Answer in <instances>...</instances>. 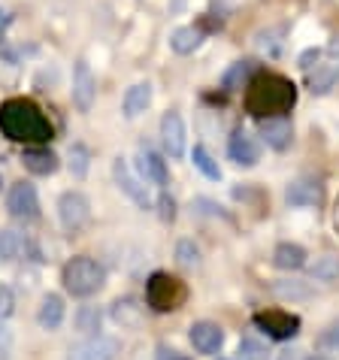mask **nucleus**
<instances>
[{
  "label": "nucleus",
  "instance_id": "obj_1",
  "mask_svg": "<svg viewBox=\"0 0 339 360\" xmlns=\"http://www.w3.org/2000/svg\"><path fill=\"white\" fill-rule=\"evenodd\" d=\"M0 134L22 146H46L52 139V124L43 115V109L34 106L31 100L13 97L0 106Z\"/></svg>",
  "mask_w": 339,
  "mask_h": 360
},
{
  "label": "nucleus",
  "instance_id": "obj_28",
  "mask_svg": "<svg viewBox=\"0 0 339 360\" xmlns=\"http://www.w3.org/2000/svg\"><path fill=\"white\" fill-rule=\"evenodd\" d=\"M88 148L82 146V143H76L73 148H70V169H73V176L76 179H82L85 173H88Z\"/></svg>",
  "mask_w": 339,
  "mask_h": 360
},
{
  "label": "nucleus",
  "instance_id": "obj_27",
  "mask_svg": "<svg viewBox=\"0 0 339 360\" xmlns=\"http://www.w3.org/2000/svg\"><path fill=\"white\" fill-rule=\"evenodd\" d=\"M312 276H315V278H324V282L336 278V276H339V257H336V255L318 257V261L312 264Z\"/></svg>",
  "mask_w": 339,
  "mask_h": 360
},
{
  "label": "nucleus",
  "instance_id": "obj_20",
  "mask_svg": "<svg viewBox=\"0 0 339 360\" xmlns=\"http://www.w3.org/2000/svg\"><path fill=\"white\" fill-rule=\"evenodd\" d=\"M113 321L118 327H139V321H143V306H139L134 297L115 300L113 303Z\"/></svg>",
  "mask_w": 339,
  "mask_h": 360
},
{
  "label": "nucleus",
  "instance_id": "obj_29",
  "mask_svg": "<svg viewBox=\"0 0 339 360\" xmlns=\"http://www.w3.org/2000/svg\"><path fill=\"white\" fill-rule=\"evenodd\" d=\"M176 257L182 266H197L200 264V248H197L191 239H182V243L176 245Z\"/></svg>",
  "mask_w": 339,
  "mask_h": 360
},
{
  "label": "nucleus",
  "instance_id": "obj_38",
  "mask_svg": "<svg viewBox=\"0 0 339 360\" xmlns=\"http://www.w3.org/2000/svg\"><path fill=\"white\" fill-rule=\"evenodd\" d=\"M9 345H13V330H9L4 321H0V352H6Z\"/></svg>",
  "mask_w": 339,
  "mask_h": 360
},
{
  "label": "nucleus",
  "instance_id": "obj_7",
  "mask_svg": "<svg viewBox=\"0 0 339 360\" xmlns=\"http://www.w3.org/2000/svg\"><path fill=\"white\" fill-rule=\"evenodd\" d=\"M6 209H9V215H13V218H18V221H37V218H39L37 188L31 182H15L13 188H9Z\"/></svg>",
  "mask_w": 339,
  "mask_h": 360
},
{
  "label": "nucleus",
  "instance_id": "obj_15",
  "mask_svg": "<svg viewBox=\"0 0 339 360\" xmlns=\"http://www.w3.org/2000/svg\"><path fill=\"white\" fill-rule=\"evenodd\" d=\"M136 161H139V173H143L146 182H152V185H158V188H167L170 173H167V161H164L161 155L152 152V148H143Z\"/></svg>",
  "mask_w": 339,
  "mask_h": 360
},
{
  "label": "nucleus",
  "instance_id": "obj_36",
  "mask_svg": "<svg viewBox=\"0 0 339 360\" xmlns=\"http://www.w3.org/2000/svg\"><path fill=\"white\" fill-rule=\"evenodd\" d=\"M276 294H282V297H309L306 288H297V285H276Z\"/></svg>",
  "mask_w": 339,
  "mask_h": 360
},
{
  "label": "nucleus",
  "instance_id": "obj_3",
  "mask_svg": "<svg viewBox=\"0 0 339 360\" xmlns=\"http://www.w3.org/2000/svg\"><path fill=\"white\" fill-rule=\"evenodd\" d=\"M61 282H64V291L70 297H94L101 288L106 285V269L94 261V257H85L79 255L73 261H67L61 269Z\"/></svg>",
  "mask_w": 339,
  "mask_h": 360
},
{
  "label": "nucleus",
  "instance_id": "obj_4",
  "mask_svg": "<svg viewBox=\"0 0 339 360\" xmlns=\"http://www.w3.org/2000/svg\"><path fill=\"white\" fill-rule=\"evenodd\" d=\"M188 300V288L182 278L170 276V273H152L146 282V303L155 312H176L182 309Z\"/></svg>",
  "mask_w": 339,
  "mask_h": 360
},
{
  "label": "nucleus",
  "instance_id": "obj_16",
  "mask_svg": "<svg viewBox=\"0 0 339 360\" xmlns=\"http://www.w3.org/2000/svg\"><path fill=\"white\" fill-rule=\"evenodd\" d=\"M64 315H67L64 300L58 297V294H46L43 303H39V309H37V324L52 333V330H58V327L64 324Z\"/></svg>",
  "mask_w": 339,
  "mask_h": 360
},
{
  "label": "nucleus",
  "instance_id": "obj_18",
  "mask_svg": "<svg viewBox=\"0 0 339 360\" xmlns=\"http://www.w3.org/2000/svg\"><path fill=\"white\" fill-rule=\"evenodd\" d=\"M285 200L291 206H318L321 203V185L309 182V179H297V182L288 185Z\"/></svg>",
  "mask_w": 339,
  "mask_h": 360
},
{
  "label": "nucleus",
  "instance_id": "obj_25",
  "mask_svg": "<svg viewBox=\"0 0 339 360\" xmlns=\"http://www.w3.org/2000/svg\"><path fill=\"white\" fill-rule=\"evenodd\" d=\"M25 252V236L15 230H0V261H15Z\"/></svg>",
  "mask_w": 339,
  "mask_h": 360
},
{
  "label": "nucleus",
  "instance_id": "obj_34",
  "mask_svg": "<svg viewBox=\"0 0 339 360\" xmlns=\"http://www.w3.org/2000/svg\"><path fill=\"white\" fill-rule=\"evenodd\" d=\"M155 360H191V357L182 354V352H176V348H170V345H158Z\"/></svg>",
  "mask_w": 339,
  "mask_h": 360
},
{
  "label": "nucleus",
  "instance_id": "obj_9",
  "mask_svg": "<svg viewBox=\"0 0 339 360\" xmlns=\"http://www.w3.org/2000/svg\"><path fill=\"white\" fill-rule=\"evenodd\" d=\"M188 339H191L194 352L200 354H218L224 345V330L215 321H194L191 330H188Z\"/></svg>",
  "mask_w": 339,
  "mask_h": 360
},
{
  "label": "nucleus",
  "instance_id": "obj_14",
  "mask_svg": "<svg viewBox=\"0 0 339 360\" xmlns=\"http://www.w3.org/2000/svg\"><path fill=\"white\" fill-rule=\"evenodd\" d=\"M22 164H25V169H31L34 176H52L55 169L61 167L58 155L46 146H27L22 152Z\"/></svg>",
  "mask_w": 339,
  "mask_h": 360
},
{
  "label": "nucleus",
  "instance_id": "obj_37",
  "mask_svg": "<svg viewBox=\"0 0 339 360\" xmlns=\"http://www.w3.org/2000/svg\"><path fill=\"white\" fill-rule=\"evenodd\" d=\"M239 4H243V0H212V6L218 9V15H231Z\"/></svg>",
  "mask_w": 339,
  "mask_h": 360
},
{
  "label": "nucleus",
  "instance_id": "obj_31",
  "mask_svg": "<svg viewBox=\"0 0 339 360\" xmlns=\"http://www.w3.org/2000/svg\"><path fill=\"white\" fill-rule=\"evenodd\" d=\"M13 309H15V294H13V288L0 285V321L13 315Z\"/></svg>",
  "mask_w": 339,
  "mask_h": 360
},
{
  "label": "nucleus",
  "instance_id": "obj_13",
  "mask_svg": "<svg viewBox=\"0 0 339 360\" xmlns=\"http://www.w3.org/2000/svg\"><path fill=\"white\" fill-rule=\"evenodd\" d=\"M161 143H164V152L170 158L185 155V122L179 112H167L161 118Z\"/></svg>",
  "mask_w": 339,
  "mask_h": 360
},
{
  "label": "nucleus",
  "instance_id": "obj_17",
  "mask_svg": "<svg viewBox=\"0 0 339 360\" xmlns=\"http://www.w3.org/2000/svg\"><path fill=\"white\" fill-rule=\"evenodd\" d=\"M148 106H152V85H148V82H136V85H131V88L124 91V100H122L124 118L143 115Z\"/></svg>",
  "mask_w": 339,
  "mask_h": 360
},
{
  "label": "nucleus",
  "instance_id": "obj_2",
  "mask_svg": "<svg viewBox=\"0 0 339 360\" xmlns=\"http://www.w3.org/2000/svg\"><path fill=\"white\" fill-rule=\"evenodd\" d=\"M245 109L255 118H273V115H288L291 106L297 103V88L291 79L279 73H261L255 82L245 85Z\"/></svg>",
  "mask_w": 339,
  "mask_h": 360
},
{
  "label": "nucleus",
  "instance_id": "obj_41",
  "mask_svg": "<svg viewBox=\"0 0 339 360\" xmlns=\"http://www.w3.org/2000/svg\"><path fill=\"white\" fill-rule=\"evenodd\" d=\"M6 27H9V13H6V9H0V39H4Z\"/></svg>",
  "mask_w": 339,
  "mask_h": 360
},
{
  "label": "nucleus",
  "instance_id": "obj_40",
  "mask_svg": "<svg viewBox=\"0 0 339 360\" xmlns=\"http://www.w3.org/2000/svg\"><path fill=\"white\" fill-rule=\"evenodd\" d=\"M312 61H318V52H315V49H309V52L300 58V67L309 70V67H312Z\"/></svg>",
  "mask_w": 339,
  "mask_h": 360
},
{
  "label": "nucleus",
  "instance_id": "obj_33",
  "mask_svg": "<svg viewBox=\"0 0 339 360\" xmlns=\"http://www.w3.org/2000/svg\"><path fill=\"white\" fill-rule=\"evenodd\" d=\"M158 212H161L164 221H176V203L170 194H161L158 197Z\"/></svg>",
  "mask_w": 339,
  "mask_h": 360
},
{
  "label": "nucleus",
  "instance_id": "obj_8",
  "mask_svg": "<svg viewBox=\"0 0 339 360\" xmlns=\"http://www.w3.org/2000/svg\"><path fill=\"white\" fill-rule=\"evenodd\" d=\"M94 97H97V79H94L85 58H79L76 67H73V103H76L79 112H91Z\"/></svg>",
  "mask_w": 339,
  "mask_h": 360
},
{
  "label": "nucleus",
  "instance_id": "obj_26",
  "mask_svg": "<svg viewBox=\"0 0 339 360\" xmlns=\"http://www.w3.org/2000/svg\"><path fill=\"white\" fill-rule=\"evenodd\" d=\"M191 161H194V167L200 169L206 179H222V167H218V164H215V158L206 152V146H194Z\"/></svg>",
  "mask_w": 339,
  "mask_h": 360
},
{
  "label": "nucleus",
  "instance_id": "obj_30",
  "mask_svg": "<svg viewBox=\"0 0 339 360\" xmlns=\"http://www.w3.org/2000/svg\"><path fill=\"white\" fill-rule=\"evenodd\" d=\"M239 360H267V348L261 342H255V339H243V345H239Z\"/></svg>",
  "mask_w": 339,
  "mask_h": 360
},
{
  "label": "nucleus",
  "instance_id": "obj_42",
  "mask_svg": "<svg viewBox=\"0 0 339 360\" xmlns=\"http://www.w3.org/2000/svg\"><path fill=\"white\" fill-rule=\"evenodd\" d=\"M306 360H331V357H324V354H315V357H306Z\"/></svg>",
  "mask_w": 339,
  "mask_h": 360
},
{
  "label": "nucleus",
  "instance_id": "obj_35",
  "mask_svg": "<svg viewBox=\"0 0 339 360\" xmlns=\"http://www.w3.org/2000/svg\"><path fill=\"white\" fill-rule=\"evenodd\" d=\"M67 360H91V354H88V342L70 345V352H67Z\"/></svg>",
  "mask_w": 339,
  "mask_h": 360
},
{
  "label": "nucleus",
  "instance_id": "obj_5",
  "mask_svg": "<svg viewBox=\"0 0 339 360\" xmlns=\"http://www.w3.org/2000/svg\"><path fill=\"white\" fill-rule=\"evenodd\" d=\"M58 218L67 233H79L88 221H91V203L82 191H64L58 200Z\"/></svg>",
  "mask_w": 339,
  "mask_h": 360
},
{
  "label": "nucleus",
  "instance_id": "obj_21",
  "mask_svg": "<svg viewBox=\"0 0 339 360\" xmlns=\"http://www.w3.org/2000/svg\"><path fill=\"white\" fill-rule=\"evenodd\" d=\"M200 43H203V31H197V27H176L173 37H170V49L176 55H191Z\"/></svg>",
  "mask_w": 339,
  "mask_h": 360
},
{
  "label": "nucleus",
  "instance_id": "obj_6",
  "mask_svg": "<svg viewBox=\"0 0 339 360\" xmlns=\"http://www.w3.org/2000/svg\"><path fill=\"white\" fill-rule=\"evenodd\" d=\"M255 327L261 330L264 336L270 339H279V342H285V339H294L300 333V318L291 315V312H257L255 315Z\"/></svg>",
  "mask_w": 339,
  "mask_h": 360
},
{
  "label": "nucleus",
  "instance_id": "obj_24",
  "mask_svg": "<svg viewBox=\"0 0 339 360\" xmlns=\"http://www.w3.org/2000/svg\"><path fill=\"white\" fill-rule=\"evenodd\" d=\"M101 321H103L101 309L97 306H82L79 309V315H76V330L79 333H85V336H97L101 333Z\"/></svg>",
  "mask_w": 339,
  "mask_h": 360
},
{
  "label": "nucleus",
  "instance_id": "obj_19",
  "mask_svg": "<svg viewBox=\"0 0 339 360\" xmlns=\"http://www.w3.org/2000/svg\"><path fill=\"white\" fill-rule=\"evenodd\" d=\"M306 248L297 245V243H279L276 252H273V264L279 269H288V273H294V269H303L306 266Z\"/></svg>",
  "mask_w": 339,
  "mask_h": 360
},
{
  "label": "nucleus",
  "instance_id": "obj_12",
  "mask_svg": "<svg viewBox=\"0 0 339 360\" xmlns=\"http://www.w3.org/2000/svg\"><path fill=\"white\" fill-rule=\"evenodd\" d=\"M261 139L276 152H285L294 139V127L288 115H273V118H261Z\"/></svg>",
  "mask_w": 339,
  "mask_h": 360
},
{
  "label": "nucleus",
  "instance_id": "obj_11",
  "mask_svg": "<svg viewBox=\"0 0 339 360\" xmlns=\"http://www.w3.org/2000/svg\"><path fill=\"white\" fill-rule=\"evenodd\" d=\"M227 155H231V161L239 164V167H255L261 161V143L248 134V131H234L231 143H227Z\"/></svg>",
  "mask_w": 339,
  "mask_h": 360
},
{
  "label": "nucleus",
  "instance_id": "obj_23",
  "mask_svg": "<svg viewBox=\"0 0 339 360\" xmlns=\"http://www.w3.org/2000/svg\"><path fill=\"white\" fill-rule=\"evenodd\" d=\"M118 339L113 336H103L97 333L94 339H88V354H91V360H115L118 357Z\"/></svg>",
  "mask_w": 339,
  "mask_h": 360
},
{
  "label": "nucleus",
  "instance_id": "obj_39",
  "mask_svg": "<svg viewBox=\"0 0 339 360\" xmlns=\"http://www.w3.org/2000/svg\"><path fill=\"white\" fill-rule=\"evenodd\" d=\"M279 360H306V354L300 352V348H285V352L279 354Z\"/></svg>",
  "mask_w": 339,
  "mask_h": 360
},
{
  "label": "nucleus",
  "instance_id": "obj_22",
  "mask_svg": "<svg viewBox=\"0 0 339 360\" xmlns=\"http://www.w3.org/2000/svg\"><path fill=\"white\" fill-rule=\"evenodd\" d=\"M255 61H236L231 70L224 73V91H239V88H245L248 85V79H252V73H255Z\"/></svg>",
  "mask_w": 339,
  "mask_h": 360
},
{
  "label": "nucleus",
  "instance_id": "obj_10",
  "mask_svg": "<svg viewBox=\"0 0 339 360\" xmlns=\"http://www.w3.org/2000/svg\"><path fill=\"white\" fill-rule=\"evenodd\" d=\"M113 176H115L118 188H122V191H124L127 197H131L139 209H152V197H148L146 185L139 182V179L131 173V167H127L124 158H115V164H113Z\"/></svg>",
  "mask_w": 339,
  "mask_h": 360
},
{
  "label": "nucleus",
  "instance_id": "obj_32",
  "mask_svg": "<svg viewBox=\"0 0 339 360\" xmlns=\"http://www.w3.org/2000/svg\"><path fill=\"white\" fill-rule=\"evenodd\" d=\"M318 342H321L324 348H339V321L327 324V327L321 330V336H318Z\"/></svg>",
  "mask_w": 339,
  "mask_h": 360
}]
</instances>
